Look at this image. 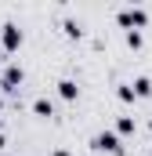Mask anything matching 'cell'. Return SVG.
<instances>
[{"label":"cell","instance_id":"1","mask_svg":"<svg viewBox=\"0 0 152 156\" xmlns=\"http://www.w3.org/2000/svg\"><path fill=\"white\" fill-rule=\"evenodd\" d=\"M145 18H149V15H145L141 7H123V11H119V26H123L127 33H138V29L145 26Z\"/></svg>","mask_w":152,"mask_h":156},{"label":"cell","instance_id":"2","mask_svg":"<svg viewBox=\"0 0 152 156\" xmlns=\"http://www.w3.org/2000/svg\"><path fill=\"white\" fill-rule=\"evenodd\" d=\"M94 149H102V153H112V156L123 153V145H119V138H116L112 131H102V134H94Z\"/></svg>","mask_w":152,"mask_h":156},{"label":"cell","instance_id":"3","mask_svg":"<svg viewBox=\"0 0 152 156\" xmlns=\"http://www.w3.org/2000/svg\"><path fill=\"white\" fill-rule=\"evenodd\" d=\"M18 83H22V66H7L4 76H0V87H4V91H15Z\"/></svg>","mask_w":152,"mask_h":156},{"label":"cell","instance_id":"4","mask_svg":"<svg viewBox=\"0 0 152 156\" xmlns=\"http://www.w3.org/2000/svg\"><path fill=\"white\" fill-rule=\"evenodd\" d=\"M18 44H22V29H18V26H4V47L15 51Z\"/></svg>","mask_w":152,"mask_h":156},{"label":"cell","instance_id":"5","mask_svg":"<svg viewBox=\"0 0 152 156\" xmlns=\"http://www.w3.org/2000/svg\"><path fill=\"white\" fill-rule=\"evenodd\" d=\"M58 94H62V98H69V102H73L76 94H80V87H76L73 80H62V83H58Z\"/></svg>","mask_w":152,"mask_h":156},{"label":"cell","instance_id":"6","mask_svg":"<svg viewBox=\"0 0 152 156\" xmlns=\"http://www.w3.org/2000/svg\"><path fill=\"white\" fill-rule=\"evenodd\" d=\"M33 113H36V116H51V113H54L51 98H36V102H33Z\"/></svg>","mask_w":152,"mask_h":156},{"label":"cell","instance_id":"7","mask_svg":"<svg viewBox=\"0 0 152 156\" xmlns=\"http://www.w3.org/2000/svg\"><path fill=\"white\" fill-rule=\"evenodd\" d=\"M134 94H138V98L152 94V80H149V76H138V80H134Z\"/></svg>","mask_w":152,"mask_h":156},{"label":"cell","instance_id":"8","mask_svg":"<svg viewBox=\"0 0 152 156\" xmlns=\"http://www.w3.org/2000/svg\"><path fill=\"white\" fill-rule=\"evenodd\" d=\"M119 98H123V102H134V98H138V94H134V83H123V87H119Z\"/></svg>","mask_w":152,"mask_h":156},{"label":"cell","instance_id":"9","mask_svg":"<svg viewBox=\"0 0 152 156\" xmlns=\"http://www.w3.org/2000/svg\"><path fill=\"white\" fill-rule=\"evenodd\" d=\"M119 131L130 134V131H134V116H119Z\"/></svg>","mask_w":152,"mask_h":156},{"label":"cell","instance_id":"10","mask_svg":"<svg viewBox=\"0 0 152 156\" xmlns=\"http://www.w3.org/2000/svg\"><path fill=\"white\" fill-rule=\"evenodd\" d=\"M127 44L130 47H141V33H127Z\"/></svg>","mask_w":152,"mask_h":156},{"label":"cell","instance_id":"11","mask_svg":"<svg viewBox=\"0 0 152 156\" xmlns=\"http://www.w3.org/2000/svg\"><path fill=\"white\" fill-rule=\"evenodd\" d=\"M54 156H69V153H65V149H58V153H54Z\"/></svg>","mask_w":152,"mask_h":156},{"label":"cell","instance_id":"12","mask_svg":"<svg viewBox=\"0 0 152 156\" xmlns=\"http://www.w3.org/2000/svg\"><path fill=\"white\" fill-rule=\"evenodd\" d=\"M0 149H4V134H0Z\"/></svg>","mask_w":152,"mask_h":156}]
</instances>
